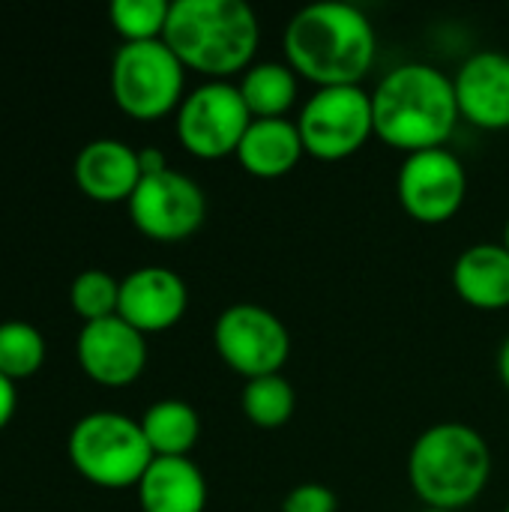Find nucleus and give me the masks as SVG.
<instances>
[{
  "mask_svg": "<svg viewBox=\"0 0 509 512\" xmlns=\"http://www.w3.org/2000/svg\"><path fill=\"white\" fill-rule=\"evenodd\" d=\"M282 45L288 66L318 87L360 84L378 51L369 15L342 0L303 6L288 21Z\"/></svg>",
  "mask_w": 509,
  "mask_h": 512,
  "instance_id": "obj_1",
  "label": "nucleus"
},
{
  "mask_svg": "<svg viewBox=\"0 0 509 512\" xmlns=\"http://www.w3.org/2000/svg\"><path fill=\"white\" fill-rule=\"evenodd\" d=\"M372 114L375 135L405 153L444 147L462 117L453 78L432 63L390 69L372 93Z\"/></svg>",
  "mask_w": 509,
  "mask_h": 512,
  "instance_id": "obj_2",
  "label": "nucleus"
},
{
  "mask_svg": "<svg viewBox=\"0 0 509 512\" xmlns=\"http://www.w3.org/2000/svg\"><path fill=\"white\" fill-rule=\"evenodd\" d=\"M258 36V15L243 0H174L162 33L180 63L210 75V81L246 72Z\"/></svg>",
  "mask_w": 509,
  "mask_h": 512,
  "instance_id": "obj_3",
  "label": "nucleus"
},
{
  "mask_svg": "<svg viewBox=\"0 0 509 512\" xmlns=\"http://www.w3.org/2000/svg\"><path fill=\"white\" fill-rule=\"evenodd\" d=\"M492 474L486 438L465 423H435L411 447L408 480L432 510L459 512L474 504Z\"/></svg>",
  "mask_w": 509,
  "mask_h": 512,
  "instance_id": "obj_4",
  "label": "nucleus"
},
{
  "mask_svg": "<svg viewBox=\"0 0 509 512\" xmlns=\"http://www.w3.org/2000/svg\"><path fill=\"white\" fill-rule=\"evenodd\" d=\"M69 459L87 483L99 489H129L141 483L156 456L138 420L114 411H93L72 426Z\"/></svg>",
  "mask_w": 509,
  "mask_h": 512,
  "instance_id": "obj_5",
  "label": "nucleus"
},
{
  "mask_svg": "<svg viewBox=\"0 0 509 512\" xmlns=\"http://www.w3.org/2000/svg\"><path fill=\"white\" fill-rule=\"evenodd\" d=\"M186 66L165 45V39L123 42L111 60L114 102L135 120H156L180 108Z\"/></svg>",
  "mask_w": 509,
  "mask_h": 512,
  "instance_id": "obj_6",
  "label": "nucleus"
},
{
  "mask_svg": "<svg viewBox=\"0 0 509 512\" xmlns=\"http://www.w3.org/2000/svg\"><path fill=\"white\" fill-rule=\"evenodd\" d=\"M297 129L309 156L324 162L348 159L375 135L372 93L360 84L318 87L300 108Z\"/></svg>",
  "mask_w": 509,
  "mask_h": 512,
  "instance_id": "obj_7",
  "label": "nucleus"
},
{
  "mask_svg": "<svg viewBox=\"0 0 509 512\" xmlns=\"http://www.w3.org/2000/svg\"><path fill=\"white\" fill-rule=\"evenodd\" d=\"M213 342L219 357L246 381L282 372L291 354V333L285 321L258 303L228 306L216 318Z\"/></svg>",
  "mask_w": 509,
  "mask_h": 512,
  "instance_id": "obj_8",
  "label": "nucleus"
},
{
  "mask_svg": "<svg viewBox=\"0 0 509 512\" xmlns=\"http://www.w3.org/2000/svg\"><path fill=\"white\" fill-rule=\"evenodd\" d=\"M252 114L231 81H204L183 96L177 108V138L201 159H222L237 153Z\"/></svg>",
  "mask_w": 509,
  "mask_h": 512,
  "instance_id": "obj_9",
  "label": "nucleus"
},
{
  "mask_svg": "<svg viewBox=\"0 0 509 512\" xmlns=\"http://www.w3.org/2000/svg\"><path fill=\"white\" fill-rule=\"evenodd\" d=\"M126 204L132 225L144 237L159 243H177L192 237L207 216V198L201 186L189 174L174 168L141 177L138 189Z\"/></svg>",
  "mask_w": 509,
  "mask_h": 512,
  "instance_id": "obj_10",
  "label": "nucleus"
},
{
  "mask_svg": "<svg viewBox=\"0 0 509 512\" xmlns=\"http://www.w3.org/2000/svg\"><path fill=\"white\" fill-rule=\"evenodd\" d=\"M396 192L411 219L438 225L450 222L462 210L468 195V174L462 159L447 147L417 150L405 156L396 177Z\"/></svg>",
  "mask_w": 509,
  "mask_h": 512,
  "instance_id": "obj_11",
  "label": "nucleus"
},
{
  "mask_svg": "<svg viewBox=\"0 0 509 512\" xmlns=\"http://www.w3.org/2000/svg\"><path fill=\"white\" fill-rule=\"evenodd\" d=\"M78 366L102 387H126L147 366V339L120 315L90 321L75 339Z\"/></svg>",
  "mask_w": 509,
  "mask_h": 512,
  "instance_id": "obj_12",
  "label": "nucleus"
},
{
  "mask_svg": "<svg viewBox=\"0 0 509 512\" xmlns=\"http://www.w3.org/2000/svg\"><path fill=\"white\" fill-rule=\"evenodd\" d=\"M186 306L189 288L168 267H138L120 279L117 315L144 336L174 327L186 315Z\"/></svg>",
  "mask_w": 509,
  "mask_h": 512,
  "instance_id": "obj_13",
  "label": "nucleus"
},
{
  "mask_svg": "<svg viewBox=\"0 0 509 512\" xmlns=\"http://www.w3.org/2000/svg\"><path fill=\"white\" fill-rule=\"evenodd\" d=\"M459 114L480 129L509 126V54L477 51L453 75Z\"/></svg>",
  "mask_w": 509,
  "mask_h": 512,
  "instance_id": "obj_14",
  "label": "nucleus"
},
{
  "mask_svg": "<svg viewBox=\"0 0 509 512\" xmlns=\"http://www.w3.org/2000/svg\"><path fill=\"white\" fill-rule=\"evenodd\" d=\"M75 183L78 189L102 204L129 201L141 183L138 150L117 138H96L84 144L75 156Z\"/></svg>",
  "mask_w": 509,
  "mask_h": 512,
  "instance_id": "obj_15",
  "label": "nucleus"
},
{
  "mask_svg": "<svg viewBox=\"0 0 509 512\" xmlns=\"http://www.w3.org/2000/svg\"><path fill=\"white\" fill-rule=\"evenodd\" d=\"M135 489L144 512H204L207 507V480L189 456H156Z\"/></svg>",
  "mask_w": 509,
  "mask_h": 512,
  "instance_id": "obj_16",
  "label": "nucleus"
},
{
  "mask_svg": "<svg viewBox=\"0 0 509 512\" xmlns=\"http://www.w3.org/2000/svg\"><path fill=\"white\" fill-rule=\"evenodd\" d=\"M303 153L306 147H303L300 129L288 117H252L237 147L240 165L249 174L264 177V180H276L294 171Z\"/></svg>",
  "mask_w": 509,
  "mask_h": 512,
  "instance_id": "obj_17",
  "label": "nucleus"
},
{
  "mask_svg": "<svg viewBox=\"0 0 509 512\" xmlns=\"http://www.w3.org/2000/svg\"><path fill=\"white\" fill-rule=\"evenodd\" d=\"M456 294L477 309L509 306V249L504 243L468 246L453 264Z\"/></svg>",
  "mask_w": 509,
  "mask_h": 512,
  "instance_id": "obj_18",
  "label": "nucleus"
},
{
  "mask_svg": "<svg viewBox=\"0 0 509 512\" xmlns=\"http://www.w3.org/2000/svg\"><path fill=\"white\" fill-rule=\"evenodd\" d=\"M138 423L153 456H186L201 435L198 411L183 399L153 402Z\"/></svg>",
  "mask_w": 509,
  "mask_h": 512,
  "instance_id": "obj_19",
  "label": "nucleus"
},
{
  "mask_svg": "<svg viewBox=\"0 0 509 512\" xmlns=\"http://www.w3.org/2000/svg\"><path fill=\"white\" fill-rule=\"evenodd\" d=\"M252 117H285L297 99V72L288 63H252L237 84Z\"/></svg>",
  "mask_w": 509,
  "mask_h": 512,
  "instance_id": "obj_20",
  "label": "nucleus"
},
{
  "mask_svg": "<svg viewBox=\"0 0 509 512\" xmlns=\"http://www.w3.org/2000/svg\"><path fill=\"white\" fill-rule=\"evenodd\" d=\"M294 405H297L294 387L282 372L249 378L243 393H240L243 414L261 429H276V426L288 423L294 414Z\"/></svg>",
  "mask_w": 509,
  "mask_h": 512,
  "instance_id": "obj_21",
  "label": "nucleus"
},
{
  "mask_svg": "<svg viewBox=\"0 0 509 512\" xmlns=\"http://www.w3.org/2000/svg\"><path fill=\"white\" fill-rule=\"evenodd\" d=\"M45 363V336L27 321L0 324V375L9 381L30 378Z\"/></svg>",
  "mask_w": 509,
  "mask_h": 512,
  "instance_id": "obj_22",
  "label": "nucleus"
},
{
  "mask_svg": "<svg viewBox=\"0 0 509 512\" xmlns=\"http://www.w3.org/2000/svg\"><path fill=\"white\" fill-rule=\"evenodd\" d=\"M69 303L84 324L111 318L117 315V306H120V279H114L108 270L90 267L72 279Z\"/></svg>",
  "mask_w": 509,
  "mask_h": 512,
  "instance_id": "obj_23",
  "label": "nucleus"
},
{
  "mask_svg": "<svg viewBox=\"0 0 509 512\" xmlns=\"http://www.w3.org/2000/svg\"><path fill=\"white\" fill-rule=\"evenodd\" d=\"M171 3L168 0H114L108 6V18L123 42H150L162 39L168 24Z\"/></svg>",
  "mask_w": 509,
  "mask_h": 512,
  "instance_id": "obj_24",
  "label": "nucleus"
},
{
  "mask_svg": "<svg viewBox=\"0 0 509 512\" xmlns=\"http://www.w3.org/2000/svg\"><path fill=\"white\" fill-rule=\"evenodd\" d=\"M339 498L324 483H300L282 498V512H336Z\"/></svg>",
  "mask_w": 509,
  "mask_h": 512,
  "instance_id": "obj_25",
  "label": "nucleus"
},
{
  "mask_svg": "<svg viewBox=\"0 0 509 512\" xmlns=\"http://www.w3.org/2000/svg\"><path fill=\"white\" fill-rule=\"evenodd\" d=\"M15 405H18L15 381H9L6 375H0V429L9 426V420L15 417Z\"/></svg>",
  "mask_w": 509,
  "mask_h": 512,
  "instance_id": "obj_26",
  "label": "nucleus"
},
{
  "mask_svg": "<svg viewBox=\"0 0 509 512\" xmlns=\"http://www.w3.org/2000/svg\"><path fill=\"white\" fill-rule=\"evenodd\" d=\"M138 162H141V177H147V174H159V171H165V168H168L165 153H162V150H156V147H144V150H138Z\"/></svg>",
  "mask_w": 509,
  "mask_h": 512,
  "instance_id": "obj_27",
  "label": "nucleus"
},
{
  "mask_svg": "<svg viewBox=\"0 0 509 512\" xmlns=\"http://www.w3.org/2000/svg\"><path fill=\"white\" fill-rule=\"evenodd\" d=\"M498 375H501L504 387H507V390H509V336H507V339H504L501 351H498Z\"/></svg>",
  "mask_w": 509,
  "mask_h": 512,
  "instance_id": "obj_28",
  "label": "nucleus"
},
{
  "mask_svg": "<svg viewBox=\"0 0 509 512\" xmlns=\"http://www.w3.org/2000/svg\"><path fill=\"white\" fill-rule=\"evenodd\" d=\"M504 246L509 249V219H507V228H504Z\"/></svg>",
  "mask_w": 509,
  "mask_h": 512,
  "instance_id": "obj_29",
  "label": "nucleus"
},
{
  "mask_svg": "<svg viewBox=\"0 0 509 512\" xmlns=\"http://www.w3.org/2000/svg\"><path fill=\"white\" fill-rule=\"evenodd\" d=\"M420 512H450V510H432V507H426V510H420Z\"/></svg>",
  "mask_w": 509,
  "mask_h": 512,
  "instance_id": "obj_30",
  "label": "nucleus"
},
{
  "mask_svg": "<svg viewBox=\"0 0 509 512\" xmlns=\"http://www.w3.org/2000/svg\"><path fill=\"white\" fill-rule=\"evenodd\" d=\"M504 512H509V504H507V510H504Z\"/></svg>",
  "mask_w": 509,
  "mask_h": 512,
  "instance_id": "obj_31",
  "label": "nucleus"
}]
</instances>
